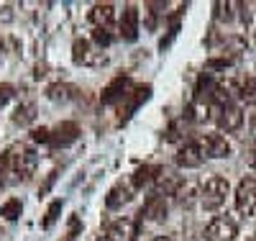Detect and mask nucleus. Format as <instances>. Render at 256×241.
Listing matches in <instances>:
<instances>
[{"mask_svg": "<svg viewBox=\"0 0 256 241\" xmlns=\"http://www.w3.org/2000/svg\"><path fill=\"white\" fill-rule=\"evenodd\" d=\"M46 98L49 100H70L72 98V87L70 85H52L46 90Z\"/></svg>", "mask_w": 256, "mask_h": 241, "instance_id": "21", "label": "nucleus"}, {"mask_svg": "<svg viewBox=\"0 0 256 241\" xmlns=\"http://www.w3.org/2000/svg\"><path fill=\"white\" fill-rule=\"evenodd\" d=\"M202 162H205V149L200 141H187L177 151V167H182V169H195Z\"/></svg>", "mask_w": 256, "mask_h": 241, "instance_id": "4", "label": "nucleus"}, {"mask_svg": "<svg viewBox=\"0 0 256 241\" xmlns=\"http://www.w3.org/2000/svg\"><path fill=\"white\" fill-rule=\"evenodd\" d=\"M13 95H16L13 93V85H0V108H6Z\"/></svg>", "mask_w": 256, "mask_h": 241, "instance_id": "25", "label": "nucleus"}, {"mask_svg": "<svg viewBox=\"0 0 256 241\" xmlns=\"http://www.w3.org/2000/svg\"><path fill=\"white\" fill-rule=\"evenodd\" d=\"M216 8H218V18L220 21H230V8H233V3H216Z\"/></svg>", "mask_w": 256, "mask_h": 241, "instance_id": "26", "label": "nucleus"}, {"mask_svg": "<svg viewBox=\"0 0 256 241\" xmlns=\"http://www.w3.org/2000/svg\"><path fill=\"white\" fill-rule=\"evenodd\" d=\"M128 95H134V82L128 80V77H116V80L102 90L100 100H102L105 105H116L118 100H123V98H128Z\"/></svg>", "mask_w": 256, "mask_h": 241, "instance_id": "5", "label": "nucleus"}, {"mask_svg": "<svg viewBox=\"0 0 256 241\" xmlns=\"http://www.w3.org/2000/svg\"><path fill=\"white\" fill-rule=\"evenodd\" d=\"M154 241H172V238H169V236H156Z\"/></svg>", "mask_w": 256, "mask_h": 241, "instance_id": "27", "label": "nucleus"}, {"mask_svg": "<svg viewBox=\"0 0 256 241\" xmlns=\"http://www.w3.org/2000/svg\"><path fill=\"white\" fill-rule=\"evenodd\" d=\"M241 100L248 103V105H256V77H248L244 85H241Z\"/></svg>", "mask_w": 256, "mask_h": 241, "instance_id": "20", "label": "nucleus"}, {"mask_svg": "<svg viewBox=\"0 0 256 241\" xmlns=\"http://www.w3.org/2000/svg\"><path fill=\"white\" fill-rule=\"evenodd\" d=\"M244 126V113L238 105H223L218 111V128L226 131V134H233V131H238Z\"/></svg>", "mask_w": 256, "mask_h": 241, "instance_id": "7", "label": "nucleus"}, {"mask_svg": "<svg viewBox=\"0 0 256 241\" xmlns=\"http://www.w3.org/2000/svg\"><path fill=\"white\" fill-rule=\"evenodd\" d=\"M162 172V167H154V164H144L134 172V187H144L146 182L156 180V174Z\"/></svg>", "mask_w": 256, "mask_h": 241, "instance_id": "17", "label": "nucleus"}, {"mask_svg": "<svg viewBox=\"0 0 256 241\" xmlns=\"http://www.w3.org/2000/svg\"><path fill=\"white\" fill-rule=\"evenodd\" d=\"M31 139L36 144H52V131L49 128H36L34 134H31Z\"/></svg>", "mask_w": 256, "mask_h": 241, "instance_id": "24", "label": "nucleus"}, {"mask_svg": "<svg viewBox=\"0 0 256 241\" xmlns=\"http://www.w3.org/2000/svg\"><path fill=\"white\" fill-rule=\"evenodd\" d=\"M120 36L126 41H136L138 39V8L136 6H126L120 16Z\"/></svg>", "mask_w": 256, "mask_h": 241, "instance_id": "11", "label": "nucleus"}, {"mask_svg": "<svg viewBox=\"0 0 256 241\" xmlns=\"http://www.w3.org/2000/svg\"><path fill=\"white\" fill-rule=\"evenodd\" d=\"M20 210H24V203H20L18 198H10V200H6L3 205H0V215H3L6 221H16V218L20 215Z\"/></svg>", "mask_w": 256, "mask_h": 241, "instance_id": "19", "label": "nucleus"}, {"mask_svg": "<svg viewBox=\"0 0 256 241\" xmlns=\"http://www.w3.org/2000/svg\"><path fill=\"white\" fill-rule=\"evenodd\" d=\"M113 18H116V6H110V3H100L90 11V21L98 29H105V31L113 24Z\"/></svg>", "mask_w": 256, "mask_h": 241, "instance_id": "15", "label": "nucleus"}, {"mask_svg": "<svg viewBox=\"0 0 256 241\" xmlns=\"http://www.w3.org/2000/svg\"><path fill=\"white\" fill-rule=\"evenodd\" d=\"M200 144H202V149H205V157H210V159L230 157V144H228L226 136H220V134H208Z\"/></svg>", "mask_w": 256, "mask_h": 241, "instance_id": "10", "label": "nucleus"}, {"mask_svg": "<svg viewBox=\"0 0 256 241\" xmlns=\"http://www.w3.org/2000/svg\"><path fill=\"white\" fill-rule=\"evenodd\" d=\"M98 241H110V238H108V236H100V238H98Z\"/></svg>", "mask_w": 256, "mask_h": 241, "instance_id": "29", "label": "nucleus"}, {"mask_svg": "<svg viewBox=\"0 0 256 241\" xmlns=\"http://www.w3.org/2000/svg\"><path fill=\"white\" fill-rule=\"evenodd\" d=\"M80 139V128H77V123H72V121H64V123H59L54 131H52V144L49 146H70V144H74Z\"/></svg>", "mask_w": 256, "mask_h": 241, "instance_id": "9", "label": "nucleus"}, {"mask_svg": "<svg viewBox=\"0 0 256 241\" xmlns=\"http://www.w3.org/2000/svg\"><path fill=\"white\" fill-rule=\"evenodd\" d=\"M62 200H54L52 205H49V210H46V215H44V221H41V228H52L54 223H56V218H59V213H62Z\"/></svg>", "mask_w": 256, "mask_h": 241, "instance_id": "22", "label": "nucleus"}, {"mask_svg": "<svg viewBox=\"0 0 256 241\" xmlns=\"http://www.w3.org/2000/svg\"><path fill=\"white\" fill-rule=\"evenodd\" d=\"M131 198H134V190L128 185H123V182H118V185H113L108 190V195H105V208H108V210H118Z\"/></svg>", "mask_w": 256, "mask_h": 241, "instance_id": "13", "label": "nucleus"}, {"mask_svg": "<svg viewBox=\"0 0 256 241\" xmlns=\"http://www.w3.org/2000/svg\"><path fill=\"white\" fill-rule=\"evenodd\" d=\"M228 192H230L228 180L220 177V174H212V177L205 180V185H202V190H200L202 205H205V208H218V205H223Z\"/></svg>", "mask_w": 256, "mask_h": 241, "instance_id": "1", "label": "nucleus"}, {"mask_svg": "<svg viewBox=\"0 0 256 241\" xmlns=\"http://www.w3.org/2000/svg\"><path fill=\"white\" fill-rule=\"evenodd\" d=\"M166 213H169V203H166V198H164V195H152V198L144 203V208H141L138 215H146L148 221H164Z\"/></svg>", "mask_w": 256, "mask_h": 241, "instance_id": "12", "label": "nucleus"}, {"mask_svg": "<svg viewBox=\"0 0 256 241\" xmlns=\"http://www.w3.org/2000/svg\"><path fill=\"white\" fill-rule=\"evenodd\" d=\"M251 164H254V167H256V151H254V157H251Z\"/></svg>", "mask_w": 256, "mask_h": 241, "instance_id": "28", "label": "nucleus"}, {"mask_svg": "<svg viewBox=\"0 0 256 241\" xmlns=\"http://www.w3.org/2000/svg\"><path fill=\"white\" fill-rule=\"evenodd\" d=\"M236 210L244 215H251L256 210V177H244L236 187Z\"/></svg>", "mask_w": 256, "mask_h": 241, "instance_id": "3", "label": "nucleus"}, {"mask_svg": "<svg viewBox=\"0 0 256 241\" xmlns=\"http://www.w3.org/2000/svg\"><path fill=\"white\" fill-rule=\"evenodd\" d=\"M92 41H95L98 47L102 49V47H110V41H113V39H110V34L105 31V29H95V34H92Z\"/></svg>", "mask_w": 256, "mask_h": 241, "instance_id": "23", "label": "nucleus"}, {"mask_svg": "<svg viewBox=\"0 0 256 241\" xmlns=\"http://www.w3.org/2000/svg\"><path fill=\"white\" fill-rule=\"evenodd\" d=\"M105 236L110 241H134L136 238V221L134 218H118V221H113L108 226Z\"/></svg>", "mask_w": 256, "mask_h": 241, "instance_id": "8", "label": "nucleus"}, {"mask_svg": "<svg viewBox=\"0 0 256 241\" xmlns=\"http://www.w3.org/2000/svg\"><path fill=\"white\" fill-rule=\"evenodd\" d=\"M72 59H74L77 64H102V62H105L102 54L92 57V47H90V41H88V39H74Z\"/></svg>", "mask_w": 256, "mask_h": 241, "instance_id": "14", "label": "nucleus"}, {"mask_svg": "<svg viewBox=\"0 0 256 241\" xmlns=\"http://www.w3.org/2000/svg\"><path fill=\"white\" fill-rule=\"evenodd\" d=\"M154 185H156V195H180L182 187H184V180H182V174H177V172L162 169L156 174Z\"/></svg>", "mask_w": 256, "mask_h": 241, "instance_id": "6", "label": "nucleus"}, {"mask_svg": "<svg viewBox=\"0 0 256 241\" xmlns=\"http://www.w3.org/2000/svg\"><path fill=\"white\" fill-rule=\"evenodd\" d=\"M13 121L18 126H31L36 121V103H20L13 113Z\"/></svg>", "mask_w": 256, "mask_h": 241, "instance_id": "16", "label": "nucleus"}, {"mask_svg": "<svg viewBox=\"0 0 256 241\" xmlns=\"http://www.w3.org/2000/svg\"><path fill=\"white\" fill-rule=\"evenodd\" d=\"M238 236V226L226 215H218L205 226V241H233Z\"/></svg>", "mask_w": 256, "mask_h": 241, "instance_id": "2", "label": "nucleus"}, {"mask_svg": "<svg viewBox=\"0 0 256 241\" xmlns=\"http://www.w3.org/2000/svg\"><path fill=\"white\" fill-rule=\"evenodd\" d=\"M148 98H152V85H144V87H136V90H134V100L131 103H128V108H126V116H123V121L128 118V116H131L134 111H136V108L144 103V100H148Z\"/></svg>", "mask_w": 256, "mask_h": 241, "instance_id": "18", "label": "nucleus"}]
</instances>
